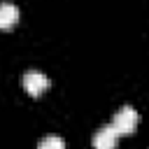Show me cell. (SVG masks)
<instances>
[{"mask_svg": "<svg viewBox=\"0 0 149 149\" xmlns=\"http://www.w3.org/2000/svg\"><path fill=\"white\" fill-rule=\"evenodd\" d=\"M137 123H140V114H137L130 105L121 107V109L114 114V119H112V128H114L119 135H130V133L137 128Z\"/></svg>", "mask_w": 149, "mask_h": 149, "instance_id": "obj_1", "label": "cell"}, {"mask_svg": "<svg viewBox=\"0 0 149 149\" xmlns=\"http://www.w3.org/2000/svg\"><path fill=\"white\" fill-rule=\"evenodd\" d=\"M23 88H26L28 95L40 98V95L49 88V79H47V74L40 72V70H28V72L23 74Z\"/></svg>", "mask_w": 149, "mask_h": 149, "instance_id": "obj_2", "label": "cell"}, {"mask_svg": "<svg viewBox=\"0 0 149 149\" xmlns=\"http://www.w3.org/2000/svg\"><path fill=\"white\" fill-rule=\"evenodd\" d=\"M116 142H119V133L112 126H102L93 135V149H116Z\"/></svg>", "mask_w": 149, "mask_h": 149, "instance_id": "obj_3", "label": "cell"}, {"mask_svg": "<svg viewBox=\"0 0 149 149\" xmlns=\"http://www.w3.org/2000/svg\"><path fill=\"white\" fill-rule=\"evenodd\" d=\"M16 21H19V7L12 2H2L0 5V30L14 28Z\"/></svg>", "mask_w": 149, "mask_h": 149, "instance_id": "obj_4", "label": "cell"}, {"mask_svg": "<svg viewBox=\"0 0 149 149\" xmlns=\"http://www.w3.org/2000/svg\"><path fill=\"white\" fill-rule=\"evenodd\" d=\"M37 149H65V142H63V137H58V135H49V137H44V140L37 144Z\"/></svg>", "mask_w": 149, "mask_h": 149, "instance_id": "obj_5", "label": "cell"}]
</instances>
